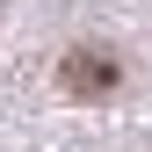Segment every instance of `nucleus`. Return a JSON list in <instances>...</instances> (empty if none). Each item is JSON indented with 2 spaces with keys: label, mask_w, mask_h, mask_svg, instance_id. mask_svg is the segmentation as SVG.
<instances>
[{
  "label": "nucleus",
  "mask_w": 152,
  "mask_h": 152,
  "mask_svg": "<svg viewBox=\"0 0 152 152\" xmlns=\"http://www.w3.org/2000/svg\"><path fill=\"white\" fill-rule=\"evenodd\" d=\"M65 87L72 94H109V87H116V65H109L102 51H72V58H65Z\"/></svg>",
  "instance_id": "f257e3e1"
}]
</instances>
